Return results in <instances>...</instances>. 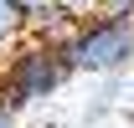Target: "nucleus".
Listing matches in <instances>:
<instances>
[{"label": "nucleus", "instance_id": "0eeeda50", "mask_svg": "<svg viewBox=\"0 0 134 128\" xmlns=\"http://www.w3.org/2000/svg\"><path fill=\"white\" fill-rule=\"evenodd\" d=\"M16 118H21V113L10 108V103H5V97H0V128H16Z\"/></svg>", "mask_w": 134, "mask_h": 128}, {"label": "nucleus", "instance_id": "20e7f679", "mask_svg": "<svg viewBox=\"0 0 134 128\" xmlns=\"http://www.w3.org/2000/svg\"><path fill=\"white\" fill-rule=\"evenodd\" d=\"M21 36H26V26H21V16H16V5H10V0H0V62H5V51L16 46Z\"/></svg>", "mask_w": 134, "mask_h": 128}, {"label": "nucleus", "instance_id": "39448f33", "mask_svg": "<svg viewBox=\"0 0 134 128\" xmlns=\"http://www.w3.org/2000/svg\"><path fill=\"white\" fill-rule=\"evenodd\" d=\"M98 5L103 0H62V26H72V21H83V16H98Z\"/></svg>", "mask_w": 134, "mask_h": 128}, {"label": "nucleus", "instance_id": "f257e3e1", "mask_svg": "<svg viewBox=\"0 0 134 128\" xmlns=\"http://www.w3.org/2000/svg\"><path fill=\"white\" fill-rule=\"evenodd\" d=\"M67 77H72V67L62 56L57 31H26L16 46L5 51V62H0V97L16 113H26L36 103L57 97Z\"/></svg>", "mask_w": 134, "mask_h": 128}, {"label": "nucleus", "instance_id": "f03ea898", "mask_svg": "<svg viewBox=\"0 0 134 128\" xmlns=\"http://www.w3.org/2000/svg\"><path fill=\"white\" fill-rule=\"evenodd\" d=\"M62 56L72 72L88 77H114L134 62V16H83L57 31Z\"/></svg>", "mask_w": 134, "mask_h": 128}, {"label": "nucleus", "instance_id": "7ed1b4c3", "mask_svg": "<svg viewBox=\"0 0 134 128\" xmlns=\"http://www.w3.org/2000/svg\"><path fill=\"white\" fill-rule=\"evenodd\" d=\"M26 31H52L62 26V0H10Z\"/></svg>", "mask_w": 134, "mask_h": 128}, {"label": "nucleus", "instance_id": "423d86ee", "mask_svg": "<svg viewBox=\"0 0 134 128\" xmlns=\"http://www.w3.org/2000/svg\"><path fill=\"white\" fill-rule=\"evenodd\" d=\"M98 16H134V0H103Z\"/></svg>", "mask_w": 134, "mask_h": 128}]
</instances>
